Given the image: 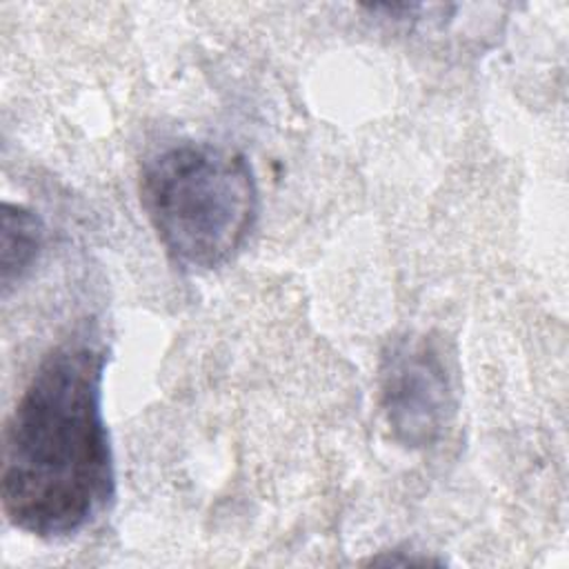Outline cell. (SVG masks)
Masks as SVG:
<instances>
[{
	"mask_svg": "<svg viewBox=\"0 0 569 569\" xmlns=\"http://www.w3.org/2000/svg\"><path fill=\"white\" fill-rule=\"evenodd\" d=\"M107 360L109 349L93 327L76 331L40 360L4 422L2 511L29 536H76L116 498L102 413Z\"/></svg>",
	"mask_w": 569,
	"mask_h": 569,
	"instance_id": "obj_1",
	"label": "cell"
},
{
	"mask_svg": "<svg viewBox=\"0 0 569 569\" xmlns=\"http://www.w3.org/2000/svg\"><path fill=\"white\" fill-rule=\"evenodd\" d=\"M44 247V224L38 213L22 204H2L0 282L4 296L18 284L38 260Z\"/></svg>",
	"mask_w": 569,
	"mask_h": 569,
	"instance_id": "obj_4",
	"label": "cell"
},
{
	"mask_svg": "<svg viewBox=\"0 0 569 569\" xmlns=\"http://www.w3.org/2000/svg\"><path fill=\"white\" fill-rule=\"evenodd\" d=\"M140 202L167 256L184 269L227 264L258 220V187L247 158L213 142H180L140 171Z\"/></svg>",
	"mask_w": 569,
	"mask_h": 569,
	"instance_id": "obj_2",
	"label": "cell"
},
{
	"mask_svg": "<svg viewBox=\"0 0 569 569\" xmlns=\"http://www.w3.org/2000/svg\"><path fill=\"white\" fill-rule=\"evenodd\" d=\"M378 380L385 420L400 445L427 449L445 438L458 411V378L440 336H393L382 349Z\"/></svg>",
	"mask_w": 569,
	"mask_h": 569,
	"instance_id": "obj_3",
	"label": "cell"
}]
</instances>
